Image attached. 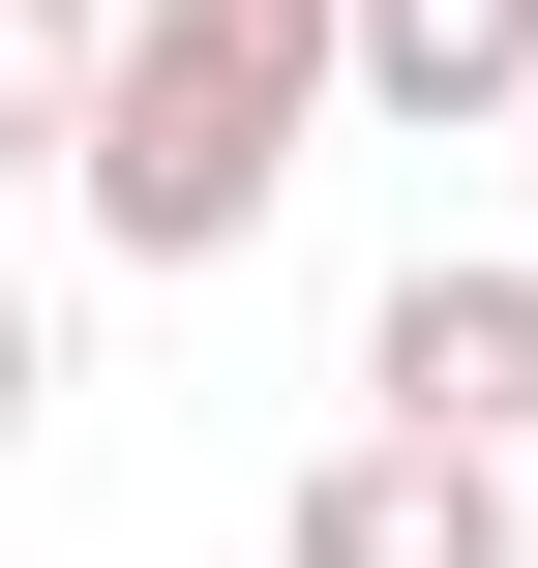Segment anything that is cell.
I'll return each instance as SVG.
<instances>
[{
    "label": "cell",
    "instance_id": "cell-1",
    "mask_svg": "<svg viewBox=\"0 0 538 568\" xmlns=\"http://www.w3.org/2000/svg\"><path fill=\"white\" fill-rule=\"evenodd\" d=\"M329 90H359V0H120V90H90L60 180H90L120 270H240Z\"/></svg>",
    "mask_w": 538,
    "mask_h": 568
},
{
    "label": "cell",
    "instance_id": "cell-2",
    "mask_svg": "<svg viewBox=\"0 0 538 568\" xmlns=\"http://www.w3.org/2000/svg\"><path fill=\"white\" fill-rule=\"evenodd\" d=\"M359 389H389L419 449H538V240H509V270H389Z\"/></svg>",
    "mask_w": 538,
    "mask_h": 568
},
{
    "label": "cell",
    "instance_id": "cell-3",
    "mask_svg": "<svg viewBox=\"0 0 538 568\" xmlns=\"http://www.w3.org/2000/svg\"><path fill=\"white\" fill-rule=\"evenodd\" d=\"M270 568H538V539H509V449H419V419H359V449L270 509Z\"/></svg>",
    "mask_w": 538,
    "mask_h": 568
},
{
    "label": "cell",
    "instance_id": "cell-4",
    "mask_svg": "<svg viewBox=\"0 0 538 568\" xmlns=\"http://www.w3.org/2000/svg\"><path fill=\"white\" fill-rule=\"evenodd\" d=\"M359 120H419V150L538 120V0H359Z\"/></svg>",
    "mask_w": 538,
    "mask_h": 568
},
{
    "label": "cell",
    "instance_id": "cell-5",
    "mask_svg": "<svg viewBox=\"0 0 538 568\" xmlns=\"http://www.w3.org/2000/svg\"><path fill=\"white\" fill-rule=\"evenodd\" d=\"M90 90H120V0H0V150H90Z\"/></svg>",
    "mask_w": 538,
    "mask_h": 568
},
{
    "label": "cell",
    "instance_id": "cell-6",
    "mask_svg": "<svg viewBox=\"0 0 538 568\" xmlns=\"http://www.w3.org/2000/svg\"><path fill=\"white\" fill-rule=\"evenodd\" d=\"M30 389H60V329H30V270H0V449H30Z\"/></svg>",
    "mask_w": 538,
    "mask_h": 568
}]
</instances>
